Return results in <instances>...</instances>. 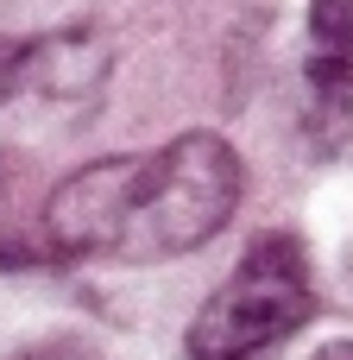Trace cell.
Wrapping results in <instances>:
<instances>
[{"instance_id":"2","label":"cell","mask_w":353,"mask_h":360,"mask_svg":"<svg viewBox=\"0 0 353 360\" xmlns=\"http://www.w3.org/2000/svg\"><path fill=\"white\" fill-rule=\"evenodd\" d=\"M316 310V291H309V253L297 234L272 228L259 234L240 266L221 278V291L196 310L189 323V360H246L284 335H297Z\"/></svg>"},{"instance_id":"6","label":"cell","mask_w":353,"mask_h":360,"mask_svg":"<svg viewBox=\"0 0 353 360\" xmlns=\"http://www.w3.org/2000/svg\"><path fill=\"white\" fill-rule=\"evenodd\" d=\"M13 360H95L82 342H69V335H51V342H38V348H25V354H13Z\"/></svg>"},{"instance_id":"4","label":"cell","mask_w":353,"mask_h":360,"mask_svg":"<svg viewBox=\"0 0 353 360\" xmlns=\"http://www.w3.org/2000/svg\"><path fill=\"white\" fill-rule=\"evenodd\" d=\"M309 63H347L353 70V0H309Z\"/></svg>"},{"instance_id":"7","label":"cell","mask_w":353,"mask_h":360,"mask_svg":"<svg viewBox=\"0 0 353 360\" xmlns=\"http://www.w3.org/2000/svg\"><path fill=\"white\" fill-rule=\"evenodd\" d=\"M316 360H353V342H328V348H316Z\"/></svg>"},{"instance_id":"5","label":"cell","mask_w":353,"mask_h":360,"mask_svg":"<svg viewBox=\"0 0 353 360\" xmlns=\"http://www.w3.org/2000/svg\"><path fill=\"white\" fill-rule=\"evenodd\" d=\"M25 89V44L19 38H0V108Z\"/></svg>"},{"instance_id":"1","label":"cell","mask_w":353,"mask_h":360,"mask_svg":"<svg viewBox=\"0 0 353 360\" xmlns=\"http://www.w3.org/2000/svg\"><path fill=\"white\" fill-rule=\"evenodd\" d=\"M240 152L221 133H183L152 158H133L114 253L126 266H158L208 247L240 209Z\"/></svg>"},{"instance_id":"3","label":"cell","mask_w":353,"mask_h":360,"mask_svg":"<svg viewBox=\"0 0 353 360\" xmlns=\"http://www.w3.org/2000/svg\"><path fill=\"white\" fill-rule=\"evenodd\" d=\"M107 82V44L88 25L51 32V38H25V89L44 101H88Z\"/></svg>"}]
</instances>
